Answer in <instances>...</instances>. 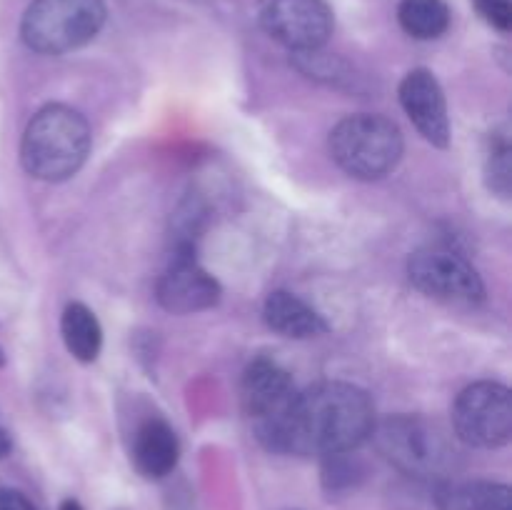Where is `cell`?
<instances>
[{
    "instance_id": "obj_18",
    "label": "cell",
    "mask_w": 512,
    "mask_h": 510,
    "mask_svg": "<svg viewBox=\"0 0 512 510\" xmlns=\"http://www.w3.org/2000/svg\"><path fill=\"white\" fill-rule=\"evenodd\" d=\"M475 10L488 20L493 28L508 33L512 28V3L510 0H473Z\"/></svg>"
},
{
    "instance_id": "obj_20",
    "label": "cell",
    "mask_w": 512,
    "mask_h": 510,
    "mask_svg": "<svg viewBox=\"0 0 512 510\" xmlns=\"http://www.w3.org/2000/svg\"><path fill=\"white\" fill-rule=\"evenodd\" d=\"M8 453H10V438H8V433L0 428V458H5Z\"/></svg>"
},
{
    "instance_id": "obj_14",
    "label": "cell",
    "mask_w": 512,
    "mask_h": 510,
    "mask_svg": "<svg viewBox=\"0 0 512 510\" xmlns=\"http://www.w3.org/2000/svg\"><path fill=\"white\" fill-rule=\"evenodd\" d=\"M440 510H512V490L493 480H450L438 490Z\"/></svg>"
},
{
    "instance_id": "obj_9",
    "label": "cell",
    "mask_w": 512,
    "mask_h": 510,
    "mask_svg": "<svg viewBox=\"0 0 512 510\" xmlns=\"http://www.w3.org/2000/svg\"><path fill=\"white\" fill-rule=\"evenodd\" d=\"M410 283L430 298L448 303H478L485 298V285L478 270L463 255L445 248H425L410 255Z\"/></svg>"
},
{
    "instance_id": "obj_5",
    "label": "cell",
    "mask_w": 512,
    "mask_h": 510,
    "mask_svg": "<svg viewBox=\"0 0 512 510\" xmlns=\"http://www.w3.org/2000/svg\"><path fill=\"white\" fill-rule=\"evenodd\" d=\"M385 460L413 478H443L455 465L448 435L418 415H395L370 433Z\"/></svg>"
},
{
    "instance_id": "obj_6",
    "label": "cell",
    "mask_w": 512,
    "mask_h": 510,
    "mask_svg": "<svg viewBox=\"0 0 512 510\" xmlns=\"http://www.w3.org/2000/svg\"><path fill=\"white\" fill-rule=\"evenodd\" d=\"M453 428L463 443L500 448L512 438L510 388L493 380L473 383L455 398Z\"/></svg>"
},
{
    "instance_id": "obj_13",
    "label": "cell",
    "mask_w": 512,
    "mask_h": 510,
    "mask_svg": "<svg viewBox=\"0 0 512 510\" xmlns=\"http://www.w3.org/2000/svg\"><path fill=\"white\" fill-rule=\"evenodd\" d=\"M263 318L268 328L283 338L305 340L328 333V323L323 320V315L288 290H275L268 295L263 305Z\"/></svg>"
},
{
    "instance_id": "obj_21",
    "label": "cell",
    "mask_w": 512,
    "mask_h": 510,
    "mask_svg": "<svg viewBox=\"0 0 512 510\" xmlns=\"http://www.w3.org/2000/svg\"><path fill=\"white\" fill-rule=\"evenodd\" d=\"M60 510H83V508H80L78 500H63V505H60Z\"/></svg>"
},
{
    "instance_id": "obj_1",
    "label": "cell",
    "mask_w": 512,
    "mask_h": 510,
    "mask_svg": "<svg viewBox=\"0 0 512 510\" xmlns=\"http://www.w3.org/2000/svg\"><path fill=\"white\" fill-rule=\"evenodd\" d=\"M375 428V408L363 388L350 383H318L295 393L283 420L275 453L338 455L350 453Z\"/></svg>"
},
{
    "instance_id": "obj_4",
    "label": "cell",
    "mask_w": 512,
    "mask_h": 510,
    "mask_svg": "<svg viewBox=\"0 0 512 510\" xmlns=\"http://www.w3.org/2000/svg\"><path fill=\"white\" fill-rule=\"evenodd\" d=\"M105 0H33L20 23V38L43 55L70 53L100 33Z\"/></svg>"
},
{
    "instance_id": "obj_10",
    "label": "cell",
    "mask_w": 512,
    "mask_h": 510,
    "mask_svg": "<svg viewBox=\"0 0 512 510\" xmlns=\"http://www.w3.org/2000/svg\"><path fill=\"white\" fill-rule=\"evenodd\" d=\"M220 300V285L195 260L190 245H180L158 280V303L168 313L190 315L213 308Z\"/></svg>"
},
{
    "instance_id": "obj_8",
    "label": "cell",
    "mask_w": 512,
    "mask_h": 510,
    "mask_svg": "<svg viewBox=\"0 0 512 510\" xmlns=\"http://www.w3.org/2000/svg\"><path fill=\"white\" fill-rule=\"evenodd\" d=\"M258 23L280 45L313 53L333 33V10L325 0H260Z\"/></svg>"
},
{
    "instance_id": "obj_3",
    "label": "cell",
    "mask_w": 512,
    "mask_h": 510,
    "mask_svg": "<svg viewBox=\"0 0 512 510\" xmlns=\"http://www.w3.org/2000/svg\"><path fill=\"white\" fill-rule=\"evenodd\" d=\"M330 155L350 178H385L403 158V133L383 115H350L330 133Z\"/></svg>"
},
{
    "instance_id": "obj_16",
    "label": "cell",
    "mask_w": 512,
    "mask_h": 510,
    "mask_svg": "<svg viewBox=\"0 0 512 510\" xmlns=\"http://www.w3.org/2000/svg\"><path fill=\"white\" fill-rule=\"evenodd\" d=\"M398 23L410 38H440L450 25V8L445 0H403L398 8Z\"/></svg>"
},
{
    "instance_id": "obj_19",
    "label": "cell",
    "mask_w": 512,
    "mask_h": 510,
    "mask_svg": "<svg viewBox=\"0 0 512 510\" xmlns=\"http://www.w3.org/2000/svg\"><path fill=\"white\" fill-rule=\"evenodd\" d=\"M0 510H35V505L18 490L0 488Z\"/></svg>"
},
{
    "instance_id": "obj_15",
    "label": "cell",
    "mask_w": 512,
    "mask_h": 510,
    "mask_svg": "<svg viewBox=\"0 0 512 510\" xmlns=\"http://www.w3.org/2000/svg\"><path fill=\"white\" fill-rule=\"evenodd\" d=\"M60 333L68 353L80 363H93L103 348V328L93 310L83 303H70L60 318Z\"/></svg>"
},
{
    "instance_id": "obj_12",
    "label": "cell",
    "mask_w": 512,
    "mask_h": 510,
    "mask_svg": "<svg viewBox=\"0 0 512 510\" xmlns=\"http://www.w3.org/2000/svg\"><path fill=\"white\" fill-rule=\"evenodd\" d=\"M180 458V445L175 430L163 418L145 420L133 440V463L145 478H165L173 473Z\"/></svg>"
},
{
    "instance_id": "obj_11",
    "label": "cell",
    "mask_w": 512,
    "mask_h": 510,
    "mask_svg": "<svg viewBox=\"0 0 512 510\" xmlns=\"http://www.w3.org/2000/svg\"><path fill=\"white\" fill-rule=\"evenodd\" d=\"M400 105L410 123L420 130L428 143L435 148H448L450 145V118L445 93L440 88L438 78L430 70L415 68L400 83Z\"/></svg>"
},
{
    "instance_id": "obj_17",
    "label": "cell",
    "mask_w": 512,
    "mask_h": 510,
    "mask_svg": "<svg viewBox=\"0 0 512 510\" xmlns=\"http://www.w3.org/2000/svg\"><path fill=\"white\" fill-rule=\"evenodd\" d=\"M485 173H488V183L495 193H500L503 198L510 195L512 185V148L508 135H495L493 148L488 153V165H485Z\"/></svg>"
},
{
    "instance_id": "obj_2",
    "label": "cell",
    "mask_w": 512,
    "mask_h": 510,
    "mask_svg": "<svg viewBox=\"0 0 512 510\" xmlns=\"http://www.w3.org/2000/svg\"><path fill=\"white\" fill-rule=\"evenodd\" d=\"M88 150V120L68 105H48L38 110L25 128L20 163L33 178L58 183L78 173Z\"/></svg>"
},
{
    "instance_id": "obj_7",
    "label": "cell",
    "mask_w": 512,
    "mask_h": 510,
    "mask_svg": "<svg viewBox=\"0 0 512 510\" xmlns=\"http://www.w3.org/2000/svg\"><path fill=\"white\" fill-rule=\"evenodd\" d=\"M295 385L290 375L275 360H255L245 368L240 380V400L245 415L253 423L255 435L268 450H275L283 420L295 398Z\"/></svg>"
}]
</instances>
